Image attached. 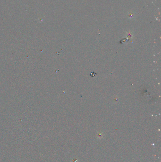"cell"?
Wrapping results in <instances>:
<instances>
[]
</instances>
